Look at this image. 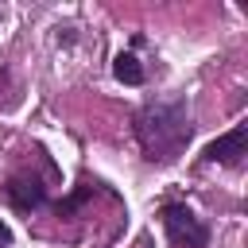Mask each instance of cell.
<instances>
[{
    "instance_id": "3",
    "label": "cell",
    "mask_w": 248,
    "mask_h": 248,
    "mask_svg": "<svg viewBox=\"0 0 248 248\" xmlns=\"http://www.w3.org/2000/svg\"><path fill=\"white\" fill-rule=\"evenodd\" d=\"M244 143H248V124H232L225 136H217L205 151H202V159L205 163H240L244 159Z\"/></svg>"
},
{
    "instance_id": "5",
    "label": "cell",
    "mask_w": 248,
    "mask_h": 248,
    "mask_svg": "<svg viewBox=\"0 0 248 248\" xmlns=\"http://www.w3.org/2000/svg\"><path fill=\"white\" fill-rule=\"evenodd\" d=\"M112 74H116V81H124V85H143V78H147V70H143V62H140L136 54H116Z\"/></svg>"
},
{
    "instance_id": "2",
    "label": "cell",
    "mask_w": 248,
    "mask_h": 248,
    "mask_svg": "<svg viewBox=\"0 0 248 248\" xmlns=\"http://www.w3.org/2000/svg\"><path fill=\"white\" fill-rule=\"evenodd\" d=\"M163 229L170 232L174 244H186V248H205V244H209L205 221H202L190 205H182V202H167V205H163Z\"/></svg>"
},
{
    "instance_id": "6",
    "label": "cell",
    "mask_w": 248,
    "mask_h": 248,
    "mask_svg": "<svg viewBox=\"0 0 248 248\" xmlns=\"http://www.w3.org/2000/svg\"><path fill=\"white\" fill-rule=\"evenodd\" d=\"M8 244H12V232H8V225L0 221V248H8Z\"/></svg>"
},
{
    "instance_id": "4",
    "label": "cell",
    "mask_w": 248,
    "mask_h": 248,
    "mask_svg": "<svg viewBox=\"0 0 248 248\" xmlns=\"http://www.w3.org/2000/svg\"><path fill=\"white\" fill-rule=\"evenodd\" d=\"M4 190H8V202H12L16 209H23V213H31V209H39V205L46 202V186H43L35 174H31V178H27V174H16Z\"/></svg>"
},
{
    "instance_id": "1",
    "label": "cell",
    "mask_w": 248,
    "mask_h": 248,
    "mask_svg": "<svg viewBox=\"0 0 248 248\" xmlns=\"http://www.w3.org/2000/svg\"><path fill=\"white\" fill-rule=\"evenodd\" d=\"M190 112L186 101H151L147 108H140L136 116V140L147 151V159H174L186 143H190Z\"/></svg>"
}]
</instances>
